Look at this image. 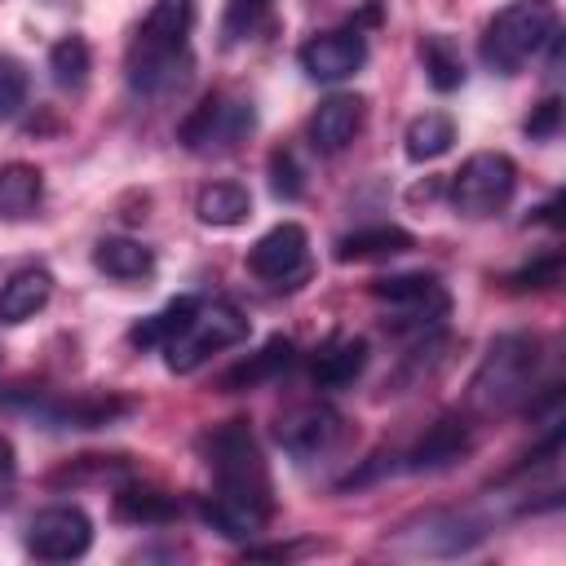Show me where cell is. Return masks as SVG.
<instances>
[{"label":"cell","instance_id":"cell-1","mask_svg":"<svg viewBox=\"0 0 566 566\" xmlns=\"http://www.w3.org/2000/svg\"><path fill=\"white\" fill-rule=\"evenodd\" d=\"M208 464H212L217 495L203 504V517L230 539L261 531L274 509V486H270V469L261 460L252 429L243 420H226L221 429H212Z\"/></svg>","mask_w":566,"mask_h":566},{"label":"cell","instance_id":"cell-2","mask_svg":"<svg viewBox=\"0 0 566 566\" xmlns=\"http://www.w3.org/2000/svg\"><path fill=\"white\" fill-rule=\"evenodd\" d=\"M190 27H195V0H155L150 4V13L142 18V27L128 44V84L137 93H164V88L181 84L186 66H190V53H186Z\"/></svg>","mask_w":566,"mask_h":566},{"label":"cell","instance_id":"cell-3","mask_svg":"<svg viewBox=\"0 0 566 566\" xmlns=\"http://www.w3.org/2000/svg\"><path fill=\"white\" fill-rule=\"evenodd\" d=\"M553 35H557V4L553 0H513L482 31V62L500 75H513Z\"/></svg>","mask_w":566,"mask_h":566},{"label":"cell","instance_id":"cell-4","mask_svg":"<svg viewBox=\"0 0 566 566\" xmlns=\"http://www.w3.org/2000/svg\"><path fill=\"white\" fill-rule=\"evenodd\" d=\"M535 367H539V336H526V332L495 336L491 349L482 354L478 371H473V385H469L473 407H482V411L517 407L531 394Z\"/></svg>","mask_w":566,"mask_h":566},{"label":"cell","instance_id":"cell-5","mask_svg":"<svg viewBox=\"0 0 566 566\" xmlns=\"http://www.w3.org/2000/svg\"><path fill=\"white\" fill-rule=\"evenodd\" d=\"M243 336H248V318L230 301H195L181 332L164 345V363H168V371H195L212 354L239 345Z\"/></svg>","mask_w":566,"mask_h":566},{"label":"cell","instance_id":"cell-6","mask_svg":"<svg viewBox=\"0 0 566 566\" xmlns=\"http://www.w3.org/2000/svg\"><path fill=\"white\" fill-rule=\"evenodd\" d=\"M517 186V168L500 150H478L451 172V203L464 217H495Z\"/></svg>","mask_w":566,"mask_h":566},{"label":"cell","instance_id":"cell-7","mask_svg":"<svg viewBox=\"0 0 566 566\" xmlns=\"http://www.w3.org/2000/svg\"><path fill=\"white\" fill-rule=\"evenodd\" d=\"M93 544V522L75 504H49L27 522V553L40 562H71L84 557Z\"/></svg>","mask_w":566,"mask_h":566},{"label":"cell","instance_id":"cell-8","mask_svg":"<svg viewBox=\"0 0 566 566\" xmlns=\"http://www.w3.org/2000/svg\"><path fill=\"white\" fill-rule=\"evenodd\" d=\"M256 124L252 115V102H239V97H203L195 106V115L181 124V142L195 150V155H208V150H230L239 137H248Z\"/></svg>","mask_w":566,"mask_h":566},{"label":"cell","instance_id":"cell-9","mask_svg":"<svg viewBox=\"0 0 566 566\" xmlns=\"http://www.w3.org/2000/svg\"><path fill=\"white\" fill-rule=\"evenodd\" d=\"M248 265L256 279L274 283V287H296V279L310 274V239L296 221H279L274 230H265L252 252H248Z\"/></svg>","mask_w":566,"mask_h":566},{"label":"cell","instance_id":"cell-10","mask_svg":"<svg viewBox=\"0 0 566 566\" xmlns=\"http://www.w3.org/2000/svg\"><path fill=\"white\" fill-rule=\"evenodd\" d=\"M296 62H301V71L310 80L336 84V80H349L367 62V44H363L358 31H323V35H314V40L301 44Z\"/></svg>","mask_w":566,"mask_h":566},{"label":"cell","instance_id":"cell-11","mask_svg":"<svg viewBox=\"0 0 566 566\" xmlns=\"http://www.w3.org/2000/svg\"><path fill=\"white\" fill-rule=\"evenodd\" d=\"M482 539V522L464 513H424L411 526H402L398 544L407 553H464L469 544Z\"/></svg>","mask_w":566,"mask_h":566},{"label":"cell","instance_id":"cell-12","mask_svg":"<svg viewBox=\"0 0 566 566\" xmlns=\"http://www.w3.org/2000/svg\"><path fill=\"white\" fill-rule=\"evenodd\" d=\"M336 433H340V416H336L332 407H318V402L296 407V411H287V416L279 420V442H283L296 460H310V455L327 451V447L336 442Z\"/></svg>","mask_w":566,"mask_h":566},{"label":"cell","instance_id":"cell-13","mask_svg":"<svg viewBox=\"0 0 566 566\" xmlns=\"http://www.w3.org/2000/svg\"><path fill=\"white\" fill-rule=\"evenodd\" d=\"M358 128H363V97H354V93H332L327 102H318V111L310 119V137L323 155L345 150Z\"/></svg>","mask_w":566,"mask_h":566},{"label":"cell","instance_id":"cell-14","mask_svg":"<svg viewBox=\"0 0 566 566\" xmlns=\"http://www.w3.org/2000/svg\"><path fill=\"white\" fill-rule=\"evenodd\" d=\"M53 296V274L44 265H22L0 283V323L35 318Z\"/></svg>","mask_w":566,"mask_h":566},{"label":"cell","instance_id":"cell-15","mask_svg":"<svg viewBox=\"0 0 566 566\" xmlns=\"http://www.w3.org/2000/svg\"><path fill=\"white\" fill-rule=\"evenodd\" d=\"M464 451H469V429H464L460 420H438V424H429V433L411 447L407 469H416V473H424V469H447V464H455Z\"/></svg>","mask_w":566,"mask_h":566},{"label":"cell","instance_id":"cell-16","mask_svg":"<svg viewBox=\"0 0 566 566\" xmlns=\"http://www.w3.org/2000/svg\"><path fill=\"white\" fill-rule=\"evenodd\" d=\"M292 363V340H283V336H270L252 358H243V363H234L226 376H221V389L226 394H234V389H256L261 380H270V376H279L283 367Z\"/></svg>","mask_w":566,"mask_h":566},{"label":"cell","instance_id":"cell-17","mask_svg":"<svg viewBox=\"0 0 566 566\" xmlns=\"http://www.w3.org/2000/svg\"><path fill=\"white\" fill-rule=\"evenodd\" d=\"M363 367H367V340H363V336H340V340H332L327 349H318V358H314V380L327 385V389H340V385H349Z\"/></svg>","mask_w":566,"mask_h":566},{"label":"cell","instance_id":"cell-18","mask_svg":"<svg viewBox=\"0 0 566 566\" xmlns=\"http://www.w3.org/2000/svg\"><path fill=\"white\" fill-rule=\"evenodd\" d=\"M93 265L119 283H133V279H146L155 270V256L150 248H142L137 239H102L93 248Z\"/></svg>","mask_w":566,"mask_h":566},{"label":"cell","instance_id":"cell-19","mask_svg":"<svg viewBox=\"0 0 566 566\" xmlns=\"http://www.w3.org/2000/svg\"><path fill=\"white\" fill-rule=\"evenodd\" d=\"M195 212H199L203 226H239L252 212V195L243 186H234V181H212V186L199 190Z\"/></svg>","mask_w":566,"mask_h":566},{"label":"cell","instance_id":"cell-20","mask_svg":"<svg viewBox=\"0 0 566 566\" xmlns=\"http://www.w3.org/2000/svg\"><path fill=\"white\" fill-rule=\"evenodd\" d=\"M407 159H416V164H429V159H438V155H447L451 150V142H455V124L442 115V111H424V115H416L411 124H407Z\"/></svg>","mask_w":566,"mask_h":566},{"label":"cell","instance_id":"cell-21","mask_svg":"<svg viewBox=\"0 0 566 566\" xmlns=\"http://www.w3.org/2000/svg\"><path fill=\"white\" fill-rule=\"evenodd\" d=\"M411 248V234L398 230V226H367V230H354L336 243V261H371V256H394V252H407Z\"/></svg>","mask_w":566,"mask_h":566},{"label":"cell","instance_id":"cell-22","mask_svg":"<svg viewBox=\"0 0 566 566\" xmlns=\"http://www.w3.org/2000/svg\"><path fill=\"white\" fill-rule=\"evenodd\" d=\"M35 203H40V168H31V164L0 168V217L22 221L35 212Z\"/></svg>","mask_w":566,"mask_h":566},{"label":"cell","instance_id":"cell-23","mask_svg":"<svg viewBox=\"0 0 566 566\" xmlns=\"http://www.w3.org/2000/svg\"><path fill=\"white\" fill-rule=\"evenodd\" d=\"M420 57H424L429 84H433L438 93H451V88L464 84V62H460V53H455V44H451L447 35H424Z\"/></svg>","mask_w":566,"mask_h":566},{"label":"cell","instance_id":"cell-24","mask_svg":"<svg viewBox=\"0 0 566 566\" xmlns=\"http://www.w3.org/2000/svg\"><path fill=\"white\" fill-rule=\"evenodd\" d=\"M124 411H128V402H119V398H75V402H57L49 411V420L71 424V429H97V424H111Z\"/></svg>","mask_w":566,"mask_h":566},{"label":"cell","instance_id":"cell-25","mask_svg":"<svg viewBox=\"0 0 566 566\" xmlns=\"http://www.w3.org/2000/svg\"><path fill=\"white\" fill-rule=\"evenodd\" d=\"M190 310H195V296L168 301L159 314H150V318H142V323L133 327V345H155V349H164V345L181 332V323L190 318Z\"/></svg>","mask_w":566,"mask_h":566},{"label":"cell","instance_id":"cell-26","mask_svg":"<svg viewBox=\"0 0 566 566\" xmlns=\"http://www.w3.org/2000/svg\"><path fill=\"white\" fill-rule=\"evenodd\" d=\"M115 513L128 522H168V517H177V500L164 491H150V486H124L115 495Z\"/></svg>","mask_w":566,"mask_h":566},{"label":"cell","instance_id":"cell-27","mask_svg":"<svg viewBox=\"0 0 566 566\" xmlns=\"http://www.w3.org/2000/svg\"><path fill=\"white\" fill-rule=\"evenodd\" d=\"M88 66H93V57H88V44L80 35H66L49 49V71H53L57 88H80L88 80Z\"/></svg>","mask_w":566,"mask_h":566},{"label":"cell","instance_id":"cell-28","mask_svg":"<svg viewBox=\"0 0 566 566\" xmlns=\"http://www.w3.org/2000/svg\"><path fill=\"white\" fill-rule=\"evenodd\" d=\"M270 9H274V0H230V4H226V18H221V35H226V44H234V40H252V35L265 27Z\"/></svg>","mask_w":566,"mask_h":566},{"label":"cell","instance_id":"cell-29","mask_svg":"<svg viewBox=\"0 0 566 566\" xmlns=\"http://www.w3.org/2000/svg\"><path fill=\"white\" fill-rule=\"evenodd\" d=\"M27 102V66L9 53H0V124L13 119Z\"/></svg>","mask_w":566,"mask_h":566},{"label":"cell","instance_id":"cell-30","mask_svg":"<svg viewBox=\"0 0 566 566\" xmlns=\"http://www.w3.org/2000/svg\"><path fill=\"white\" fill-rule=\"evenodd\" d=\"M429 287H438L433 274H394V279H376L371 283V296L376 301H389V305H407V301L424 296Z\"/></svg>","mask_w":566,"mask_h":566},{"label":"cell","instance_id":"cell-31","mask_svg":"<svg viewBox=\"0 0 566 566\" xmlns=\"http://www.w3.org/2000/svg\"><path fill=\"white\" fill-rule=\"evenodd\" d=\"M270 190L279 199H296L301 195V168H296L292 150H274L270 155Z\"/></svg>","mask_w":566,"mask_h":566},{"label":"cell","instance_id":"cell-32","mask_svg":"<svg viewBox=\"0 0 566 566\" xmlns=\"http://www.w3.org/2000/svg\"><path fill=\"white\" fill-rule=\"evenodd\" d=\"M557 274H562V256L553 252V256H544V261H535V265L517 270L509 283H513V287H553V283H557Z\"/></svg>","mask_w":566,"mask_h":566},{"label":"cell","instance_id":"cell-33","mask_svg":"<svg viewBox=\"0 0 566 566\" xmlns=\"http://www.w3.org/2000/svg\"><path fill=\"white\" fill-rule=\"evenodd\" d=\"M557 119H562V102L557 97H544L535 106V115H526V133L531 137H553L557 133Z\"/></svg>","mask_w":566,"mask_h":566},{"label":"cell","instance_id":"cell-34","mask_svg":"<svg viewBox=\"0 0 566 566\" xmlns=\"http://www.w3.org/2000/svg\"><path fill=\"white\" fill-rule=\"evenodd\" d=\"M13 469H18V460H13V442L0 433V495H4L9 482H13Z\"/></svg>","mask_w":566,"mask_h":566}]
</instances>
